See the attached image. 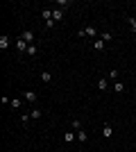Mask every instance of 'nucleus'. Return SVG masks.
Listing matches in <instances>:
<instances>
[{"label": "nucleus", "mask_w": 136, "mask_h": 152, "mask_svg": "<svg viewBox=\"0 0 136 152\" xmlns=\"http://www.w3.org/2000/svg\"><path fill=\"white\" fill-rule=\"evenodd\" d=\"M27 48H30V43H27V41H23V39L18 37V41H16V50L23 55V52H27Z\"/></svg>", "instance_id": "f257e3e1"}, {"label": "nucleus", "mask_w": 136, "mask_h": 152, "mask_svg": "<svg viewBox=\"0 0 136 152\" xmlns=\"http://www.w3.org/2000/svg\"><path fill=\"white\" fill-rule=\"evenodd\" d=\"M23 100H27V102H36V100H39V95L34 93V91H25V93H23Z\"/></svg>", "instance_id": "f03ea898"}, {"label": "nucleus", "mask_w": 136, "mask_h": 152, "mask_svg": "<svg viewBox=\"0 0 136 152\" xmlns=\"http://www.w3.org/2000/svg\"><path fill=\"white\" fill-rule=\"evenodd\" d=\"M20 39H23V41H27V43H32V41H34V32H32V30H25L23 34H20Z\"/></svg>", "instance_id": "7ed1b4c3"}, {"label": "nucleus", "mask_w": 136, "mask_h": 152, "mask_svg": "<svg viewBox=\"0 0 136 152\" xmlns=\"http://www.w3.org/2000/svg\"><path fill=\"white\" fill-rule=\"evenodd\" d=\"M102 136H104V139H111V136H113V129H111V125H109V123H107V125L102 127Z\"/></svg>", "instance_id": "20e7f679"}, {"label": "nucleus", "mask_w": 136, "mask_h": 152, "mask_svg": "<svg viewBox=\"0 0 136 152\" xmlns=\"http://www.w3.org/2000/svg\"><path fill=\"white\" fill-rule=\"evenodd\" d=\"M61 18H64V9H55V12H52V20H55V23H59Z\"/></svg>", "instance_id": "39448f33"}, {"label": "nucleus", "mask_w": 136, "mask_h": 152, "mask_svg": "<svg viewBox=\"0 0 136 152\" xmlns=\"http://www.w3.org/2000/svg\"><path fill=\"white\" fill-rule=\"evenodd\" d=\"M7 48H9V37L2 34V37H0V50H7Z\"/></svg>", "instance_id": "423d86ee"}, {"label": "nucleus", "mask_w": 136, "mask_h": 152, "mask_svg": "<svg viewBox=\"0 0 136 152\" xmlns=\"http://www.w3.org/2000/svg\"><path fill=\"white\" fill-rule=\"evenodd\" d=\"M75 139H77V132H66L64 134V141H66V143H73Z\"/></svg>", "instance_id": "0eeeda50"}, {"label": "nucleus", "mask_w": 136, "mask_h": 152, "mask_svg": "<svg viewBox=\"0 0 136 152\" xmlns=\"http://www.w3.org/2000/svg\"><path fill=\"white\" fill-rule=\"evenodd\" d=\"M9 107H12V109H20V107H23V100H20V98H12Z\"/></svg>", "instance_id": "6e6552de"}, {"label": "nucleus", "mask_w": 136, "mask_h": 152, "mask_svg": "<svg viewBox=\"0 0 136 152\" xmlns=\"http://www.w3.org/2000/svg\"><path fill=\"white\" fill-rule=\"evenodd\" d=\"M77 141H79V143H86V141H89V134H86L84 129H79V132H77Z\"/></svg>", "instance_id": "1a4fd4ad"}, {"label": "nucleus", "mask_w": 136, "mask_h": 152, "mask_svg": "<svg viewBox=\"0 0 136 152\" xmlns=\"http://www.w3.org/2000/svg\"><path fill=\"white\" fill-rule=\"evenodd\" d=\"M104 41V43H109V41H113V34H111V32H102V37H100Z\"/></svg>", "instance_id": "9d476101"}, {"label": "nucleus", "mask_w": 136, "mask_h": 152, "mask_svg": "<svg viewBox=\"0 0 136 152\" xmlns=\"http://www.w3.org/2000/svg\"><path fill=\"white\" fill-rule=\"evenodd\" d=\"M113 91H116V93H123V91H125V84L123 82H113Z\"/></svg>", "instance_id": "9b49d317"}, {"label": "nucleus", "mask_w": 136, "mask_h": 152, "mask_svg": "<svg viewBox=\"0 0 136 152\" xmlns=\"http://www.w3.org/2000/svg\"><path fill=\"white\" fill-rule=\"evenodd\" d=\"M41 82H52V75L48 73V70H43V73H41Z\"/></svg>", "instance_id": "f8f14e48"}, {"label": "nucleus", "mask_w": 136, "mask_h": 152, "mask_svg": "<svg viewBox=\"0 0 136 152\" xmlns=\"http://www.w3.org/2000/svg\"><path fill=\"white\" fill-rule=\"evenodd\" d=\"M107 86H109L107 80H97V89H100V91H107Z\"/></svg>", "instance_id": "ddd939ff"}, {"label": "nucleus", "mask_w": 136, "mask_h": 152, "mask_svg": "<svg viewBox=\"0 0 136 152\" xmlns=\"http://www.w3.org/2000/svg\"><path fill=\"white\" fill-rule=\"evenodd\" d=\"M93 48H95L97 52H100V50H104V41H102V39H97L95 43H93Z\"/></svg>", "instance_id": "4468645a"}, {"label": "nucleus", "mask_w": 136, "mask_h": 152, "mask_svg": "<svg viewBox=\"0 0 136 152\" xmlns=\"http://www.w3.org/2000/svg\"><path fill=\"white\" fill-rule=\"evenodd\" d=\"M84 34H86V37H95V27H84Z\"/></svg>", "instance_id": "2eb2a0df"}, {"label": "nucleus", "mask_w": 136, "mask_h": 152, "mask_svg": "<svg viewBox=\"0 0 136 152\" xmlns=\"http://www.w3.org/2000/svg\"><path fill=\"white\" fill-rule=\"evenodd\" d=\"M73 129H75V132H79V129H82V121H79V118H75V121H73Z\"/></svg>", "instance_id": "dca6fc26"}, {"label": "nucleus", "mask_w": 136, "mask_h": 152, "mask_svg": "<svg viewBox=\"0 0 136 152\" xmlns=\"http://www.w3.org/2000/svg\"><path fill=\"white\" fill-rule=\"evenodd\" d=\"M41 16H43V20H50V18H52V12H50V9H43V12H41Z\"/></svg>", "instance_id": "f3484780"}, {"label": "nucleus", "mask_w": 136, "mask_h": 152, "mask_svg": "<svg viewBox=\"0 0 136 152\" xmlns=\"http://www.w3.org/2000/svg\"><path fill=\"white\" fill-rule=\"evenodd\" d=\"M27 55H30V57H34V55H36V45H34V43H30V48H27Z\"/></svg>", "instance_id": "a211bd4d"}, {"label": "nucleus", "mask_w": 136, "mask_h": 152, "mask_svg": "<svg viewBox=\"0 0 136 152\" xmlns=\"http://www.w3.org/2000/svg\"><path fill=\"white\" fill-rule=\"evenodd\" d=\"M118 75H120V73H118L116 68H111V70H109V80H118Z\"/></svg>", "instance_id": "6ab92c4d"}, {"label": "nucleus", "mask_w": 136, "mask_h": 152, "mask_svg": "<svg viewBox=\"0 0 136 152\" xmlns=\"http://www.w3.org/2000/svg\"><path fill=\"white\" fill-rule=\"evenodd\" d=\"M30 118H41V109H32V114H30Z\"/></svg>", "instance_id": "aec40b11"}, {"label": "nucleus", "mask_w": 136, "mask_h": 152, "mask_svg": "<svg viewBox=\"0 0 136 152\" xmlns=\"http://www.w3.org/2000/svg\"><path fill=\"white\" fill-rule=\"evenodd\" d=\"M43 25H45V27H48V30H52V27H55V25H57V23H55V20H52V18H50V20H45V23H43Z\"/></svg>", "instance_id": "412c9836"}, {"label": "nucleus", "mask_w": 136, "mask_h": 152, "mask_svg": "<svg viewBox=\"0 0 136 152\" xmlns=\"http://www.w3.org/2000/svg\"><path fill=\"white\" fill-rule=\"evenodd\" d=\"M57 5L59 7H68V5H71V0H57Z\"/></svg>", "instance_id": "4be33fe9"}, {"label": "nucleus", "mask_w": 136, "mask_h": 152, "mask_svg": "<svg viewBox=\"0 0 136 152\" xmlns=\"http://www.w3.org/2000/svg\"><path fill=\"white\" fill-rule=\"evenodd\" d=\"M127 23H129V27H132V32H136V18H129V20H127Z\"/></svg>", "instance_id": "5701e85b"}, {"label": "nucleus", "mask_w": 136, "mask_h": 152, "mask_svg": "<svg viewBox=\"0 0 136 152\" xmlns=\"http://www.w3.org/2000/svg\"><path fill=\"white\" fill-rule=\"evenodd\" d=\"M134 95H136V89H134Z\"/></svg>", "instance_id": "b1692460"}]
</instances>
